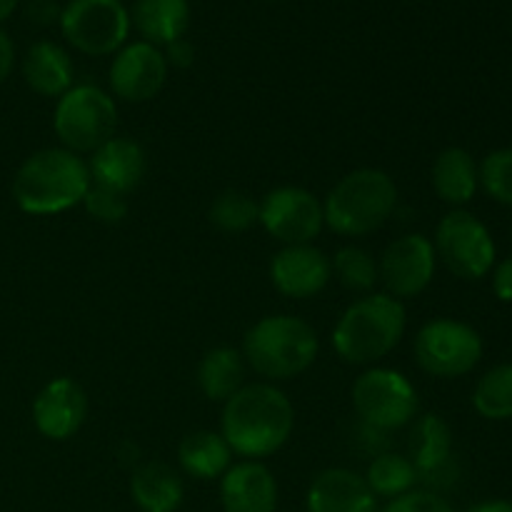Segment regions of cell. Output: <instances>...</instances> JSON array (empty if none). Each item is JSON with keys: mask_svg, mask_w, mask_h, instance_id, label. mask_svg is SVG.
Here are the masks:
<instances>
[{"mask_svg": "<svg viewBox=\"0 0 512 512\" xmlns=\"http://www.w3.org/2000/svg\"><path fill=\"white\" fill-rule=\"evenodd\" d=\"M295 410L283 390L270 383L243 385L225 403L220 435L235 455L248 460L278 453L293 435Z\"/></svg>", "mask_w": 512, "mask_h": 512, "instance_id": "cell-1", "label": "cell"}, {"mask_svg": "<svg viewBox=\"0 0 512 512\" xmlns=\"http://www.w3.org/2000/svg\"><path fill=\"white\" fill-rule=\"evenodd\" d=\"M478 178L495 203L512 208V148H500L485 155L478 165Z\"/></svg>", "mask_w": 512, "mask_h": 512, "instance_id": "cell-30", "label": "cell"}, {"mask_svg": "<svg viewBox=\"0 0 512 512\" xmlns=\"http://www.w3.org/2000/svg\"><path fill=\"white\" fill-rule=\"evenodd\" d=\"M13 68H15L13 38H10V35L0 28V83H5V80L10 78Z\"/></svg>", "mask_w": 512, "mask_h": 512, "instance_id": "cell-35", "label": "cell"}, {"mask_svg": "<svg viewBox=\"0 0 512 512\" xmlns=\"http://www.w3.org/2000/svg\"><path fill=\"white\" fill-rule=\"evenodd\" d=\"M130 23L143 35L145 43L165 48L188 33L190 3L188 0H133Z\"/></svg>", "mask_w": 512, "mask_h": 512, "instance_id": "cell-21", "label": "cell"}, {"mask_svg": "<svg viewBox=\"0 0 512 512\" xmlns=\"http://www.w3.org/2000/svg\"><path fill=\"white\" fill-rule=\"evenodd\" d=\"M493 293L500 303H512V255L500 260L493 270Z\"/></svg>", "mask_w": 512, "mask_h": 512, "instance_id": "cell-33", "label": "cell"}, {"mask_svg": "<svg viewBox=\"0 0 512 512\" xmlns=\"http://www.w3.org/2000/svg\"><path fill=\"white\" fill-rule=\"evenodd\" d=\"M258 223L285 245H308L325 225L323 203L310 190L283 185L260 200Z\"/></svg>", "mask_w": 512, "mask_h": 512, "instance_id": "cell-11", "label": "cell"}, {"mask_svg": "<svg viewBox=\"0 0 512 512\" xmlns=\"http://www.w3.org/2000/svg\"><path fill=\"white\" fill-rule=\"evenodd\" d=\"M473 408L485 420H512V363L495 365L478 380Z\"/></svg>", "mask_w": 512, "mask_h": 512, "instance_id": "cell-27", "label": "cell"}, {"mask_svg": "<svg viewBox=\"0 0 512 512\" xmlns=\"http://www.w3.org/2000/svg\"><path fill=\"white\" fill-rule=\"evenodd\" d=\"M233 450L225 443V438L213 430H195L185 435L178 445V463L190 478L195 480H215L223 478L230 468Z\"/></svg>", "mask_w": 512, "mask_h": 512, "instance_id": "cell-24", "label": "cell"}, {"mask_svg": "<svg viewBox=\"0 0 512 512\" xmlns=\"http://www.w3.org/2000/svg\"><path fill=\"white\" fill-rule=\"evenodd\" d=\"M435 255L445 268L463 280H480L495 268V240L485 223L468 210L455 208L435 230Z\"/></svg>", "mask_w": 512, "mask_h": 512, "instance_id": "cell-10", "label": "cell"}, {"mask_svg": "<svg viewBox=\"0 0 512 512\" xmlns=\"http://www.w3.org/2000/svg\"><path fill=\"white\" fill-rule=\"evenodd\" d=\"M165 60L168 65H175V68H190L195 60V48L185 38L175 40V43L165 45Z\"/></svg>", "mask_w": 512, "mask_h": 512, "instance_id": "cell-34", "label": "cell"}, {"mask_svg": "<svg viewBox=\"0 0 512 512\" xmlns=\"http://www.w3.org/2000/svg\"><path fill=\"white\" fill-rule=\"evenodd\" d=\"M433 188L443 203L468 205L480 188L478 163L465 148H445L433 163Z\"/></svg>", "mask_w": 512, "mask_h": 512, "instance_id": "cell-23", "label": "cell"}, {"mask_svg": "<svg viewBox=\"0 0 512 512\" xmlns=\"http://www.w3.org/2000/svg\"><path fill=\"white\" fill-rule=\"evenodd\" d=\"M73 60L63 45L38 40L23 58V78L33 93L43 98H60L73 88Z\"/></svg>", "mask_w": 512, "mask_h": 512, "instance_id": "cell-20", "label": "cell"}, {"mask_svg": "<svg viewBox=\"0 0 512 512\" xmlns=\"http://www.w3.org/2000/svg\"><path fill=\"white\" fill-rule=\"evenodd\" d=\"M168 80V60L158 45L145 40L125 43L110 65V88L120 100L148 103Z\"/></svg>", "mask_w": 512, "mask_h": 512, "instance_id": "cell-13", "label": "cell"}, {"mask_svg": "<svg viewBox=\"0 0 512 512\" xmlns=\"http://www.w3.org/2000/svg\"><path fill=\"white\" fill-rule=\"evenodd\" d=\"M405 333V308L388 293L355 300L333 330V348L345 363L370 365L393 353Z\"/></svg>", "mask_w": 512, "mask_h": 512, "instance_id": "cell-3", "label": "cell"}, {"mask_svg": "<svg viewBox=\"0 0 512 512\" xmlns=\"http://www.w3.org/2000/svg\"><path fill=\"white\" fill-rule=\"evenodd\" d=\"M383 512H455V508L433 490H410V493L390 500Z\"/></svg>", "mask_w": 512, "mask_h": 512, "instance_id": "cell-32", "label": "cell"}, {"mask_svg": "<svg viewBox=\"0 0 512 512\" xmlns=\"http://www.w3.org/2000/svg\"><path fill=\"white\" fill-rule=\"evenodd\" d=\"M333 275V263L315 245H285L270 260V280L285 298L305 300L323 293Z\"/></svg>", "mask_w": 512, "mask_h": 512, "instance_id": "cell-15", "label": "cell"}, {"mask_svg": "<svg viewBox=\"0 0 512 512\" xmlns=\"http://www.w3.org/2000/svg\"><path fill=\"white\" fill-rule=\"evenodd\" d=\"M353 408L368 428L398 430L418 415L420 400L415 385L390 368H370L355 380Z\"/></svg>", "mask_w": 512, "mask_h": 512, "instance_id": "cell-9", "label": "cell"}, {"mask_svg": "<svg viewBox=\"0 0 512 512\" xmlns=\"http://www.w3.org/2000/svg\"><path fill=\"white\" fill-rule=\"evenodd\" d=\"M145 170H148V158L145 150L130 138H113L90 153L88 173L90 183L108 188L118 195H128L143 183Z\"/></svg>", "mask_w": 512, "mask_h": 512, "instance_id": "cell-17", "label": "cell"}, {"mask_svg": "<svg viewBox=\"0 0 512 512\" xmlns=\"http://www.w3.org/2000/svg\"><path fill=\"white\" fill-rule=\"evenodd\" d=\"M250 368L268 380H290L318 358V333L295 315H268L245 333Z\"/></svg>", "mask_w": 512, "mask_h": 512, "instance_id": "cell-5", "label": "cell"}, {"mask_svg": "<svg viewBox=\"0 0 512 512\" xmlns=\"http://www.w3.org/2000/svg\"><path fill=\"white\" fill-rule=\"evenodd\" d=\"M398 205V188L385 170L360 168L345 175L323 203L325 225L345 238H363L383 228Z\"/></svg>", "mask_w": 512, "mask_h": 512, "instance_id": "cell-4", "label": "cell"}, {"mask_svg": "<svg viewBox=\"0 0 512 512\" xmlns=\"http://www.w3.org/2000/svg\"><path fill=\"white\" fill-rule=\"evenodd\" d=\"M58 23L63 38L78 53L93 58L118 53L133 28L123 0H68Z\"/></svg>", "mask_w": 512, "mask_h": 512, "instance_id": "cell-7", "label": "cell"}, {"mask_svg": "<svg viewBox=\"0 0 512 512\" xmlns=\"http://www.w3.org/2000/svg\"><path fill=\"white\" fill-rule=\"evenodd\" d=\"M115 128H118L115 100L98 85H73L58 98L53 130L70 153H93L113 138Z\"/></svg>", "mask_w": 512, "mask_h": 512, "instance_id": "cell-6", "label": "cell"}, {"mask_svg": "<svg viewBox=\"0 0 512 512\" xmlns=\"http://www.w3.org/2000/svg\"><path fill=\"white\" fill-rule=\"evenodd\" d=\"M200 390L213 403H228L245 383V365L243 355L235 348H213L200 358L198 363Z\"/></svg>", "mask_w": 512, "mask_h": 512, "instance_id": "cell-25", "label": "cell"}, {"mask_svg": "<svg viewBox=\"0 0 512 512\" xmlns=\"http://www.w3.org/2000/svg\"><path fill=\"white\" fill-rule=\"evenodd\" d=\"M468 512H512L510 500H483V503H475Z\"/></svg>", "mask_w": 512, "mask_h": 512, "instance_id": "cell-37", "label": "cell"}, {"mask_svg": "<svg viewBox=\"0 0 512 512\" xmlns=\"http://www.w3.org/2000/svg\"><path fill=\"white\" fill-rule=\"evenodd\" d=\"M260 203L243 190H225L210 205V223L223 233H243L258 223Z\"/></svg>", "mask_w": 512, "mask_h": 512, "instance_id": "cell-28", "label": "cell"}, {"mask_svg": "<svg viewBox=\"0 0 512 512\" xmlns=\"http://www.w3.org/2000/svg\"><path fill=\"white\" fill-rule=\"evenodd\" d=\"M130 495L140 512H175L183 505V480L168 463L150 460L130 475Z\"/></svg>", "mask_w": 512, "mask_h": 512, "instance_id": "cell-22", "label": "cell"}, {"mask_svg": "<svg viewBox=\"0 0 512 512\" xmlns=\"http://www.w3.org/2000/svg\"><path fill=\"white\" fill-rule=\"evenodd\" d=\"M88 395L73 378H55L45 385L33 403V423L43 438L63 443L85 423Z\"/></svg>", "mask_w": 512, "mask_h": 512, "instance_id": "cell-16", "label": "cell"}, {"mask_svg": "<svg viewBox=\"0 0 512 512\" xmlns=\"http://www.w3.org/2000/svg\"><path fill=\"white\" fill-rule=\"evenodd\" d=\"M20 5V0H0V23H3V20H8L10 15L15 13V8H18Z\"/></svg>", "mask_w": 512, "mask_h": 512, "instance_id": "cell-38", "label": "cell"}, {"mask_svg": "<svg viewBox=\"0 0 512 512\" xmlns=\"http://www.w3.org/2000/svg\"><path fill=\"white\" fill-rule=\"evenodd\" d=\"M85 210H88L90 218H95L98 223L115 225L123 223L125 215H128V198L125 195L113 193L108 188H100V185L90 183L88 193L83 198Z\"/></svg>", "mask_w": 512, "mask_h": 512, "instance_id": "cell-31", "label": "cell"}, {"mask_svg": "<svg viewBox=\"0 0 512 512\" xmlns=\"http://www.w3.org/2000/svg\"><path fill=\"white\" fill-rule=\"evenodd\" d=\"M410 463L415 465L418 483H425L433 493L450 488L458 480V468L453 463V433L440 415H423L415 423Z\"/></svg>", "mask_w": 512, "mask_h": 512, "instance_id": "cell-14", "label": "cell"}, {"mask_svg": "<svg viewBox=\"0 0 512 512\" xmlns=\"http://www.w3.org/2000/svg\"><path fill=\"white\" fill-rule=\"evenodd\" d=\"M365 483L373 490L375 498H400L418 485V473L410 458L398 453H380L370 463Z\"/></svg>", "mask_w": 512, "mask_h": 512, "instance_id": "cell-26", "label": "cell"}, {"mask_svg": "<svg viewBox=\"0 0 512 512\" xmlns=\"http://www.w3.org/2000/svg\"><path fill=\"white\" fill-rule=\"evenodd\" d=\"M413 350L420 368L433 378H460L483 358V338L473 325L435 318L418 330Z\"/></svg>", "mask_w": 512, "mask_h": 512, "instance_id": "cell-8", "label": "cell"}, {"mask_svg": "<svg viewBox=\"0 0 512 512\" xmlns=\"http://www.w3.org/2000/svg\"><path fill=\"white\" fill-rule=\"evenodd\" d=\"M30 18L38 20V23H50V20L60 18L58 5L48 3V0H38V3L30 5Z\"/></svg>", "mask_w": 512, "mask_h": 512, "instance_id": "cell-36", "label": "cell"}, {"mask_svg": "<svg viewBox=\"0 0 512 512\" xmlns=\"http://www.w3.org/2000/svg\"><path fill=\"white\" fill-rule=\"evenodd\" d=\"M330 263H333L340 283L348 290H355V293H365V290L375 288V283H378V263H375L368 250L358 248V245L340 248L335 253V260H330Z\"/></svg>", "mask_w": 512, "mask_h": 512, "instance_id": "cell-29", "label": "cell"}, {"mask_svg": "<svg viewBox=\"0 0 512 512\" xmlns=\"http://www.w3.org/2000/svg\"><path fill=\"white\" fill-rule=\"evenodd\" d=\"M90 188L88 163L65 148L28 155L13 178V200L28 215H58L83 203Z\"/></svg>", "mask_w": 512, "mask_h": 512, "instance_id": "cell-2", "label": "cell"}, {"mask_svg": "<svg viewBox=\"0 0 512 512\" xmlns=\"http://www.w3.org/2000/svg\"><path fill=\"white\" fill-rule=\"evenodd\" d=\"M220 503L225 512H275L278 483L263 463L243 460L220 478Z\"/></svg>", "mask_w": 512, "mask_h": 512, "instance_id": "cell-18", "label": "cell"}, {"mask_svg": "<svg viewBox=\"0 0 512 512\" xmlns=\"http://www.w3.org/2000/svg\"><path fill=\"white\" fill-rule=\"evenodd\" d=\"M435 260L438 255L433 240L420 233H408L385 248L378 265V278L393 298H418L433 283Z\"/></svg>", "mask_w": 512, "mask_h": 512, "instance_id": "cell-12", "label": "cell"}, {"mask_svg": "<svg viewBox=\"0 0 512 512\" xmlns=\"http://www.w3.org/2000/svg\"><path fill=\"white\" fill-rule=\"evenodd\" d=\"M305 508L308 512H378V498L363 475L348 468H328L310 483Z\"/></svg>", "mask_w": 512, "mask_h": 512, "instance_id": "cell-19", "label": "cell"}]
</instances>
